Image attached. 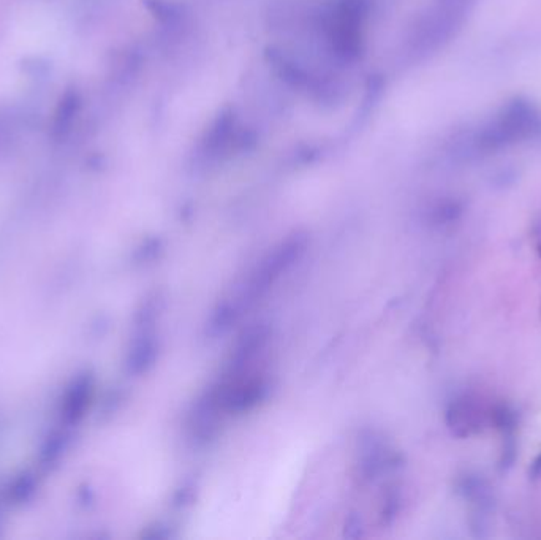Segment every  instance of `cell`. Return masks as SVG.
<instances>
[{
  "label": "cell",
  "instance_id": "cell-3",
  "mask_svg": "<svg viewBox=\"0 0 541 540\" xmlns=\"http://www.w3.org/2000/svg\"><path fill=\"white\" fill-rule=\"evenodd\" d=\"M540 474H541V455L537 458V460H535L533 467H532V475L537 477V475H540Z\"/></svg>",
  "mask_w": 541,
  "mask_h": 540
},
{
  "label": "cell",
  "instance_id": "cell-2",
  "mask_svg": "<svg viewBox=\"0 0 541 540\" xmlns=\"http://www.w3.org/2000/svg\"><path fill=\"white\" fill-rule=\"evenodd\" d=\"M79 108V100L76 92H66V96L61 100V105H59L57 113H56V121H54V128L57 133L63 135L68 127L72 126L73 117L78 113Z\"/></svg>",
  "mask_w": 541,
  "mask_h": 540
},
{
  "label": "cell",
  "instance_id": "cell-1",
  "mask_svg": "<svg viewBox=\"0 0 541 540\" xmlns=\"http://www.w3.org/2000/svg\"><path fill=\"white\" fill-rule=\"evenodd\" d=\"M303 248L304 244L299 243V239H293V241L282 244L273 254H269L264 258L261 265L255 269V273L247 280V284H244V289L239 293L238 301L234 303L233 306L227 308L228 319H231V315L234 319L236 313L243 310L244 308L249 306V304L257 301L258 298L263 297L264 293L268 292L269 287L280 278V274L296 260L299 254L303 252Z\"/></svg>",
  "mask_w": 541,
  "mask_h": 540
}]
</instances>
